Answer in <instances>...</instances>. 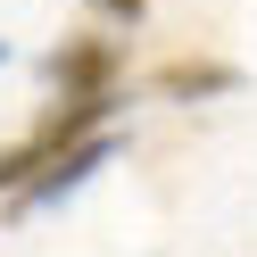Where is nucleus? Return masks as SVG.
I'll use <instances>...</instances> for the list:
<instances>
[{
    "mask_svg": "<svg viewBox=\"0 0 257 257\" xmlns=\"http://www.w3.org/2000/svg\"><path fill=\"white\" fill-rule=\"evenodd\" d=\"M108 158H116V133H91V141H75V150H58V158H50V166H42L34 183L9 199V207H50V199H67V191H83L91 174L108 166Z\"/></svg>",
    "mask_w": 257,
    "mask_h": 257,
    "instance_id": "f03ea898",
    "label": "nucleus"
},
{
    "mask_svg": "<svg viewBox=\"0 0 257 257\" xmlns=\"http://www.w3.org/2000/svg\"><path fill=\"white\" fill-rule=\"evenodd\" d=\"M240 91V67L232 58H166V67H158V100H232Z\"/></svg>",
    "mask_w": 257,
    "mask_h": 257,
    "instance_id": "7ed1b4c3",
    "label": "nucleus"
},
{
    "mask_svg": "<svg viewBox=\"0 0 257 257\" xmlns=\"http://www.w3.org/2000/svg\"><path fill=\"white\" fill-rule=\"evenodd\" d=\"M91 9H100L108 25H141V17H150V0H91Z\"/></svg>",
    "mask_w": 257,
    "mask_h": 257,
    "instance_id": "20e7f679",
    "label": "nucleus"
},
{
    "mask_svg": "<svg viewBox=\"0 0 257 257\" xmlns=\"http://www.w3.org/2000/svg\"><path fill=\"white\" fill-rule=\"evenodd\" d=\"M116 75H124L116 34H67V42L50 50V91H58V100H91V91H116Z\"/></svg>",
    "mask_w": 257,
    "mask_h": 257,
    "instance_id": "f257e3e1",
    "label": "nucleus"
},
{
    "mask_svg": "<svg viewBox=\"0 0 257 257\" xmlns=\"http://www.w3.org/2000/svg\"><path fill=\"white\" fill-rule=\"evenodd\" d=\"M0 58H9V42H0Z\"/></svg>",
    "mask_w": 257,
    "mask_h": 257,
    "instance_id": "39448f33",
    "label": "nucleus"
}]
</instances>
